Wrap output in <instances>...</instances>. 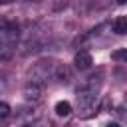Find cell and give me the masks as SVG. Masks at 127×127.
I'll return each instance as SVG.
<instances>
[{
    "label": "cell",
    "mask_w": 127,
    "mask_h": 127,
    "mask_svg": "<svg viewBox=\"0 0 127 127\" xmlns=\"http://www.w3.org/2000/svg\"><path fill=\"white\" fill-rule=\"evenodd\" d=\"M73 64H75V67H77V69H89V67H91V64H93V58H91V54H89V52L81 50V52H77V54H75Z\"/></svg>",
    "instance_id": "7a4b0ae2"
},
{
    "label": "cell",
    "mask_w": 127,
    "mask_h": 127,
    "mask_svg": "<svg viewBox=\"0 0 127 127\" xmlns=\"http://www.w3.org/2000/svg\"><path fill=\"white\" fill-rule=\"evenodd\" d=\"M22 127H30V125H22Z\"/></svg>",
    "instance_id": "9c48e42d"
},
{
    "label": "cell",
    "mask_w": 127,
    "mask_h": 127,
    "mask_svg": "<svg viewBox=\"0 0 127 127\" xmlns=\"http://www.w3.org/2000/svg\"><path fill=\"white\" fill-rule=\"evenodd\" d=\"M97 87H99V83L89 81V83H85V85H81L77 89V105H79V109L87 111V109L93 107V103L97 99Z\"/></svg>",
    "instance_id": "6da1fadb"
},
{
    "label": "cell",
    "mask_w": 127,
    "mask_h": 127,
    "mask_svg": "<svg viewBox=\"0 0 127 127\" xmlns=\"http://www.w3.org/2000/svg\"><path fill=\"white\" fill-rule=\"evenodd\" d=\"M111 60H115V62H127V50H115V52H111Z\"/></svg>",
    "instance_id": "5b68a950"
},
{
    "label": "cell",
    "mask_w": 127,
    "mask_h": 127,
    "mask_svg": "<svg viewBox=\"0 0 127 127\" xmlns=\"http://www.w3.org/2000/svg\"><path fill=\"white\" fill-rule=\"evenodd\" d=\"M113 32L119 34V36L127 34V16H121V18H117L113 22Z\"/></svg>",
    "instance_id": "3957f363"
},
{
    "label": "cell",
    "mask_w": 127,
    "mask_h": 127,
    "mask_svg": "<svg viewBox=\"0 0 127 127\" xmlns=\"http://www.w3.org/2000/svg\"><path fill=\"white\" fill-rule=\"evenodd\" d=\"M10 115V105L6 101H0V119H6Z\"/></svg>",
    "instance_id": "8992f818"
},
{
    "label": "cell",
    "mask_w": 127,
    "mask_h": 127,
    "mask_svg": "<svg viewBox=\"0 0 127 127\" xmlns=\"http://www.w3.org/2000/svg\"><path fill=\"white\" fill-rule=\"evenodd\" d=\"M117 4H127V0H117Z\"/></svg>",
    "instance_id": "ba28073f"
},
{
    "label": "cell",
    "mask_w": 127,
    "mask_h": 127,
    "mask_svg": "<svg viewBox=\"0 0 127 127\" xmlns=\"http://www.w3.org/2000/svg\"><path fill=\"white\" fill-rule=\"evenodd\" d=\"M107 127H121L119 123H107Z\"/></svg>",
    "instance_id": "52a82bcc"
},
{
    "label": "cell",
    "mask_w": 127,
    "mask_h": 127,
    "mask_svg": "<svg viewBox=\"0 0 127 127\" xmlns=\"http://www.w3.org/2000/svg\"><path fill=\"white\" fill-rule=\"evenodd\" d=\"M56 113H58L60 117L69 115V113H71V103H69V101H58V103H56Z\"/></svg>",
    "instance_id": "277c9868"
}]
</instances>
